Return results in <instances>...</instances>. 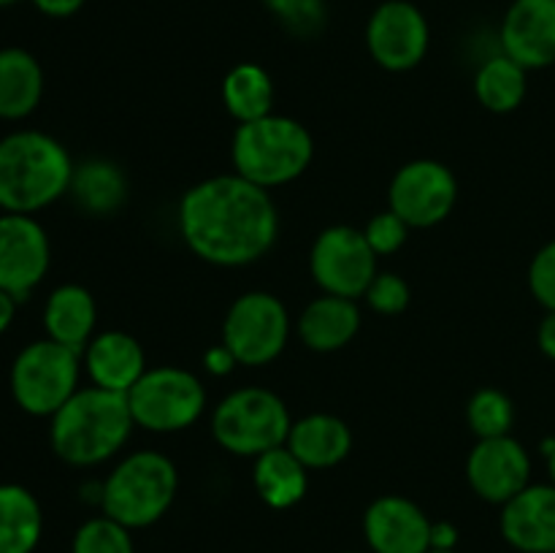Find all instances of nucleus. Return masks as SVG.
I'll return each instance as SVG.
<instances>
[{"mask_svg":"<svg viewBox=\"0 0 555 553\" xmlns=\"http://www.w3.org/2000/svg\"><path fill=\"white\" fill-rule=\"evenodd\" d=\"M179 233L201 260L222 269L263 258L280 233V215L269 190L238 173L193 184L179 201Z\"/></svg>","mask_w":555,"mask_h":553,"instance_id":"1","label":"nucleus"},{"mask_svg":"<svg viewBox=\"0 0 555 553\" xmlns=\"http://www.w3.org/2000/svg\"><path fill=\"white\" fill-rule=\"evenodd\" d=\"M133 426L128 396L87 385L52 415L49 445L65 464L98 466L125 448Z\"/></svg>","mask_w":555,"mask_h":553,"instance_id":"2","label":"nucleus"},{"mask_svg":"<svg viewBox=\"0 0 555 553\" xmlns=\"http://www.w3.org/2000/svg\"><path fill=\"white\" fill-rule=\"evenodd\" d=\"M74 177V160L54 136L14 130L0 139V209L36 215L63 198Z\"/></svg>","mask_w":555,"mask_h":553,"instance_id":"3","label":"nucleus"},{"mask_svg":"<svg viewBox=\"0 0 555 553\" xmlns=\"http://www.w3.org/2000/svg\"><path fill=\"white\" fill-rule=\"evenodd\" d=\"M231 157L238 177L271 190L293 182L307 171L314 157V141L298 119L266 114L253 123L238 125Z\"/></svg>","mask_w":555,"mask_h":553,"instance_id":"4","label":"nucleus"},{"mask_svg":"<svg viewBox=\"0 0 555 553\" xmlns=\"http://www.w3.org/2000/svg\"><path fill=\"white\" fill-rule=\"evenodd\" d=\"M179 472L166 453L135 450L119 461L101 486L103 515L128 529L157 524L177 499Z\"/></svg>","mask_w":555,"mask_h":553,"instance_id":"5","label":"nucleus"},{"mask_svg":"<svg viewBox=\"0 0 555 553\" xmlns=\"http://www.w3.org/2000/svg\"><path fill=\"white\" fill-rule=\"evenodd\" d=\"M287 404L269 388H238L228 394L211 415L217 445L233 455L258 459L266 450L282 448L291 434Z\"/></svg>","mask_w":555,"mask_h":553,"instance_id":"6","label":"nucleus"},{"mask_svg":"<svg viewBox=\"0 0 555 553\" xmlns=\"http://www.w3.org/2000/svg\"><path fill=\"white\" fill-rule=\"evenodd\" d=\"M81 352L54 339L30 342L11 363L9 385L16 407L33 417H52L79 390Z\"/></svg>","mask_w":555,"mask_h":553,"instance_id":"7","label":"nucleus"},{"mask_svg":"<svg viewBox=\"0 0 555 553\" xmlns=\"http://www.w3.org/2000/svg\"><path fill=\"white\" fill-rule=\"evenodd\" d=\"M128 407L135 426L146 432H182L204 415L206 388L188 369L155 366L128 390Z\"/></svg>","mask_w":555,"mask_h":553,"instance_id":"8","label":"nucleus"},{"mask_svg":"<svg viewBox=\"0 0 555 553\" xmlns=\"http://www.w3.org/2000/svg\"><path fill=\"white\" fill-rule=\"evenodd\" d=\"M291 314L285 304L266 291L238 296L222 320V345L242 366H266L285 350Z\"/></svg>","mask_w":555,"mask_h":553,"instance_id":"9","label":"nucleus"},{"mask_svg":"<svg viewBox=\"0 0 555 553\" xmlns=\"http://www.w3.org/2000/svg\"><path fill=\"white\" fill-rule=\"evenodd\" d=\"M312 280L328 296H366L377 271V253L369 247L363 231L352 226H331L314 239L309 253Z\"/></svg>","mask_w":555,"mask_h":553,"instance_id":"10","label":"nucleus"},{"mask_svg":"<svg viewBox=\"0 0 555 553\" xmlns=\"http://www.w3.org/2000/svg\"><path fill=\"white\" fill-rule=\"evenodd\" d=\"M459 201V182L439 160H412L393 173L388 188L390 211L410 228L439 226Z\"/></svg>","mask_w":555,"mask_h":553,"instance_id":"11","label":"nucleus"},{"mask_svg":"<svg viewBox=\"0 0 555 553\" xmlns=\"http://www.w3.org/2000/svg\"><path fill=\"white\" fill-rule=\"evenodd\" d=\"M428 22L410 0H385L366 25V47L374 63L385 70H412L428 52Z\"/></svg>","mask_w":555,"mask_h":553,"instance_id":"12","label":"nucleus"},{"mask_svg":"<svg viewBox=\"0 0 555 553\" xmlns=\"http://www.w3.org/2000/svg\"><path fill=\"white\" fill-rule=\"evenodd\" d=\"M52 263V247L41 222L33 215H0V291L25 301Z\"/></svg>","mask_w":555,"mask_h":553,"instance_id":"13","label":"nucleus"},{"mask_svg":"<svg viewBox=\"0 0 555 553\" xmlns=\"http://www.w3.org/2000/svg\"><path fill=\"white\" fill-rule=\"evenodd\" d=\"M531 477V459L515 437L480 439L466 459V480L472 491L491 504H507Z\"/></svg>","mask_w":555,"mask_h":553,"instance_id":"14","label":"nucleus"},{"mask_svg":"<svg viewBox=\"0 0 555 553\" xmlns=\"http://www.w3.org/2000/svg\"><path fill=\"white\" fill-rule=\"evenodd\" d=\"M431 520L412 499H374L363 515V535L374 553H428L431 551Z\"/></svg>","mask_w":555,"mask_h":553,"instance_id":"15","label":"nucleus"},{"mask_svg":"<svg viewBox=\"0 0 555 553\" xmlns=\"http://www.w3.org/2000/svg\"><path fill=\"white\" fill-rule=\"evenodd\" d=\"M502 52L526 70L555 63V0H513L502 22Z\"/></svg>","mask_w":555,"mask_h":553,"instance_id":"16","label":"nucleus"},{"mask_svg":"<svg viewBox=\"0 0 555 553\" xmlns=\"http://www.w3.org/2000/svg\"><path fill=\"white\" fill-rule=\"evenodd\" d=\"M502 535L520 553H555V486H526L502 504Z\"/></svg>","mask_w":555,"mask_h":553,"instance_id":"17","label":"nucleus"},{"mask_svg":"<svg viewBox=\"0 0 555 553\" xmlns=\"http://www.w3.org/2000/svg\"><path fill=\"white\" fill-rule=\"evenodd\" d=\"M81 358H85L90 383L98 388L114 390V394L128 396V390L146 372L144 347L125 331H103V334L92 336Z\"/></svg>","mask_w":555,"mask_h":553,"instance_id":"18","label":"nucleus"},{"mask_svg":"<svg viewBox=\"0 0 555 553\" xmlns=\"http://www.w3.org/2000/svg\"><path fill=\"white\" fill-rule=\"evenodd\" d=\"M285 445L307 470H331L350 455L352 432L331 412H312L293 421Z\"/></svg>","mask_w":555,"mask_h":553,"instance_id":"19","label":"nucleus"},{"mask_svg":"<svg viewBox=\"0 0 555 553\" xmlns=\"http://www.w3.org/2000/svg\"><path fill=\"white\" fill-rule=\"evenodd\" d=\"M358 331H361V309L356 298L328 296V293L309 301L298 320V336L314 352L341 350L356 339Z\"/></svg>","mask_w":555,"mask_h":553,"instance_id":"20","label":"nucleus"},{"mask_svg":"<svg viewBox=\"0 0 555 553\" xmlns=\"http://www.w3.org/2000/svg\"><path fill=\"white\" fill-rule=\"evenodd\" d=\"M95 320V298L87 287L74 285V282L54 287L43 304V329H47L49 339L74 347L79 352H85V347L90 345Z\"/></svg>","mask_w":555,"mask_h":553,"instance_id":"21","label":"nucleus"},{"mask_svg":"<svg viewBox=\"0 0 555 553\" xmlns=\"http://www.w3.org/2000/svg\"><path fill=\"white\" fill-rule=\"evenodd\" d=\"M43 95L41 63L27 49H0V119H25Z\"/></svg>","mask_w":555,"mask_h":553,"instance_id":"22","label":"nucleus"},{"mask_svg":"<svg viewBox=\"0 0 555 553\" xmlns=\"http://www.w3.org/2000/svg\"><path fill=\"white\" fill-rule=\"evenodd\" d=\"M68 193L74 195L81 211L106 217L122 209V204L128 201V177L117 163L92 157V160L74 166Z\"/></svg>","mask_w":555,"mask_h":553,"instance_id":"23","label":"nucleus"},{"mask_svg":"<svg viewBox=\"0 0 555 553\" xmlns=\"http://www.w3.org/2000/svg\"><path fill=\"white\" fill-rule=\"evenodd\" d=\"M253 480L258 497L274 510H287L301 502L309 486L307 466L287 450V445L266 450L255 459Z\"/></svg>","mask_w":555,"mask_h":553,"instance_id":"24","label":"nucleus"},{"mask_svg":"<svg viewBox=\"0 0 555 553\" xmlns=\"http://www.w3.org/2000/svg\"><path fill=\"white\" fill-rule=\"evenodd\" d=\"M38 499L20 483L0 486V553H33L41 540Z\"/></svg>","mask_w":555,"mask_h":553,"instance_id":"25","label":"nucleus"},{"mask_svg":"<svg viewBox=\"0 0 555 553\" xmlns=\"http://www.w3.org/2000/svg\"><path fill=\"white\" fill-rule=\"evenodd\" d=\"M222 103L238 125L253 123L271 114L274 81L258 63H238L222 79Z\"/></svg>","mask_w":555,"mask_h":553,"instance_id":"26","label":"nucleus"},{"mask_svg":"<svg viewBox=\"0 0 555 553\" xmlns=\"http://www.w3.org/2000/svg\"><path fill=\"white\" fill-rule=\"evenodd\" d=\"M526 68L515 63L507 54H496V57L486 60L475 76V95L488 112L507 114L524 103L526 98Z\"/></svg>","mask_w":555,"mask_h":553,"instance_id":"27","label":"nucleus"},{"mask_svg":"<svg viewBox=\"0 0 555 553\" xmlns=\"http://www.w3.org/2000/svg\"><path fill=\"white\" fill-rule=\"evenodd\" d=\"M466 421L480 439L507 437L515 423V407L499 388H480L466 404Z\"/></svg>","mask_w":555,"mask_h":553,"instance_id":"28","label":"nucleus"},{"mask_svg":"<svg viewBox=\"0 0 555 553\" xmlns=\"http://www.w3.org/2000/svg\"><path fill=\"white\" fill-rule=\"evenodd\" d=\"M70 553H135V548L128 526L101 515V518L85 520L76 529Z\"/></svg>","mask_w":555,"mask_h":553,"instance_id":"29","label":"nucleus"},{"mask_svg":"<svg viewBox=\"0 0 555 553\" xmlns=\"http://www.w3.org/2000/svg\"><path fill=\"white\" fill-rule=\"evenodd\" d=\"M276 22L296 38H314L328 22L325 0H263Z\"/></svg>","mask_w":555,"mask_h":553,"instance_id":"30","label":"nucleus"},{"mask_svg":"<svg viewBox=\"0 0 555 553\" xmlns=\"http://www.w3.org/2000/svg\"><path fill=\"white\" fill-rule=\"evenodd\" d=\"M366 304L379 314H401L410 307V285H406L404 276L393 274V271H379L372 280L366 291Z\"/></svg>","mask_w":555,"mask_h":553,"instance_id":"31","label":"nucleus"},{"mask_svg":"<svg viewBox=\"0 0 555 553\" xmlns=\"http://www.w3.org/2000/svg\"><path fill=\"white\" fill-rule=\"evenodd\" d=\"M412 228L401 220L396 211H379L369 220V226L363 228V236H366L369 247L379 255H393L399 253L406 244V236H410Z\"/></svg>","mask_w":555,"mask_h":553,"instance_id":"32","label":"nucleus"},{"mask_svg":"<svg viewBox=\"0 0 555 553\" xmlns=\"http://www.w3.org/2000/svg\"><path fill=\"white\" fill-rule=\"evenodd\" d=\"M529 291L547 312H555V239L531 258Z\"/></svg>","mask_w":555,"mask_h":553,"instance_id":"33","label":"nucleus"},{"mask_svg":"<svg viewBox=\"0 0 555 553\" xmlns=\"http://www.w3.org/2000/svg\"><path fill=\"white\" fill-rule=\"evenodd\" d=\"M204 363H206V369L215 374V377H225V374H231L233 369H236L238 361L225 345H217V347H211L209 352H206Z\"/></svg>","mask_w":555,"mask_h":553,"instance_id":"34","label":"nucleus"},{"mask_svg":"<svg viewBox=\"0 0 555 553\" xmlns=\"http://www.w3.org/2000/svg\"><path fill=\"white\" fill-rule=\"evenodd\" d=\"M30 3L41 14L54 16V20H65V16H74L85 5V0H30Z\"/></svg>","mask_w":555,"mask_h":553,"instance_id":"35","label":"nucleus"},{"mask_svg":"<svg viewBox=\"0 0 555 553\" xmlns=\"http://www.w3.org/2000/svg\"><path fill=\"white\" fill-rule=\"evenodd\" d=\"M455 542H459V531L448 520H437L431 526V548L434 551H455Z\"/></svg>","mask_w":555,"mask_h":553,"instance_id":"36","label":"nucleus"},{"mask_svg":"<svg viewBox=\"0 0 555 553\" xmlns=\"http://www.w3.org/2000/svg\"><path fill=\"white\" fill-rule=\"evenodd\" d=\"M537 342H540V350L555 361V312L545 314V320L540 323V331H537Z\"/></svg>","mask_w":555,"mask_h":553,"instance_id":"37","label":"nucleus"},{"mask_svg":"<svg viewBox=\"0 0 555 553\" xmlns=\"http://www.w3.org/2000/svg\"><path fill=\"white\" fill-rule=\"evenodd\" d=\"M16 298L11 296V293L0 291V336L5 334V331L11 329V323H14V314H16Z\"/></svg>","mask_w":555,"mask_h":553,"instance_id":"38","label":"nucleus"},{"mask_svg":"<svg viewBox=\"0 0 555 553\" xmlns=\"http://www.w3.org/2000/svg\"><path fill=\"white\" fill-rule=\"evenodd\" d=\"M547 466H551V477H553V486H555V448H553V453L547 455Z\"/></svg>","mask_w":555,"mask_h":553,"instance_id":"39","label":"nucleus"},{"mask_svg":"<svg viewBox=\"0 0 555 553\" xmlns=\"http://www.w3.org/2000/svg\"><path fill=\"white\" fill-rule=\"evenodd\" d=\"M20 3V0H0V9H5V5H14Z\"/></svg>","mask_w":555,"mask_h":553,"instance_id":"40","label":"nucleus"},{"mask_svg":"<svg viewBox=\"0 0 555 553\" xmlns=\"http://www.w3.org/2000/svg\"><path fill=\"white\" fill-rule=\"evenodd\" d=\"M428 553H455V551H434V548H431V551H428Z\"/></svg>","mask_w":555,"mask_h":553,"instance_id":"41","label":"nucleus"},{"mask_svg":"<svg viewBox=\"0 0 555 553\" xmlns=\"http://www.w3.org/2000/svg\"><path fill=\"white\" fill-rule=\"evenodd\" d=\"M345 553H358V551H345Z\"/></svg>","mask_w":555,"mask_h":553,"instance_id":"42","label":"nucleus"}]
</instances>
